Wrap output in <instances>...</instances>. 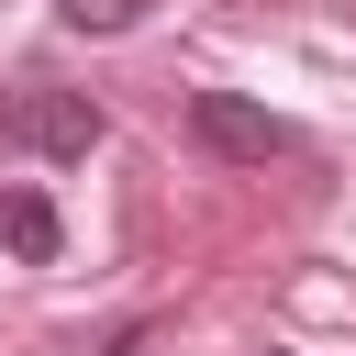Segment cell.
<instances>
[{
	"label": "cell",
	"instance_id": "1",
	"mask_svg": "<svg viewBox=\"0 0 356 356\" xmlns=\"http://www.w3.org/2000/svg\"><path fill=\"white\" fill-rule=\"evenodd\" d=\"M100 134H111V111H100L89 89H44V78H22V89L0 100V145L33 156V167H78V156H100Z\"/></svg>",
	"mask_w": 356,
	"mask_h": 356
},
{
	"label": "cell",
	"instance_id": "2",
	"mask_svg": "<svg viewBox=\"0 0 356 356\" xmlns=\"http://www.w3.org/2000/svg\"><path fill=\"white\" fill-rule=\"evenodd\" d=\"M189 145L222 167H267V156H300V122L245 100V89H189Z\"/></svg>",
	"mask_w": 356,
	"mask_h": 356
},
{
	"label": "cell",
	"instance_id": "3",
	"mask_svg": "<svg viewBox=\"0 0 356 356\" xmlns=\"http://www.w3.org/2000/svg\"><path fill=\"white\" fill-rule=\"evenodd\" d=\"M0 256H11V267H56V256H67L56 200H44V189H22V178L0 189Z\"/></svg>",
	"mask_w": 356,
	"mask_h": 356
},
{
	"label": "cell",
	"instance_id": "4",
	"mask_svg": "<svg viewBox=\"0 0 356 356\" xmlns=\"http://www.w3.org/2000/svg\"><path fill=\"white\" fill-rule=\"evenodd\" d=\"M145 11H156V0H56V22H67V33H89V44H111V33H134Z\"/></svg>",
	"mask_w": 356,
	"mask_h": 356
}]
</instances>
